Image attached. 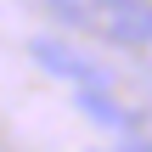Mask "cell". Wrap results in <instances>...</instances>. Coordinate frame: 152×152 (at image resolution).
Wrapping results in <instances>:
<instances>
[{"label": "cell", "instance_id": "1", "mask_svg": "<svg viewBox=\"0 0 152 152\" xmlns=\"http://www.w3.org/2000/svg\"><path fill=\"white\" fill-rule=\"evenodd\" d=\"M90 28L113 51H152V0H96Z\"/></svg>", "mask_w": 152, "mask_h": 152}, {"label": "cell", "instance_id": "2", "mask_svg": "<svg viewBox=\"0 0 152 152\" xmlns=\"http://www.w3.org/2000/svg\"><path fill=\"white\" fill-rule=\"evenodd\" d=\"M28 56H34L51 79H62V85H107V68H102L90 51H79V45L56 39V34H34V39H28Z\"/></svg>", "mask_w": 152, "mask_h": 152}, {"label": "cell", "instance_id": "3", "mask_svg": "<svg viewBox=\"0 0 152 152\" xmlns=\"http://www.w3.org/2000/svg\"><path fill=\"white\" fill-rule=\"evenodd\" d=\"M73 102H79V113H85L90 124H102L107 135H135V113H130L107 85H79Z\"/></svg>", "mask_w": 152, "mask_h": 152}, {"label": "cell", "instance_id": "4", "mask_svg": "<svg viewBox=\"0 0 152 152\" xmlns=\"http://www.w3.org/2000/svg\"><path fill=\"white\" fill-rule=\"evenodd\" d=\"M147 56H152V51H147Z\"/></svg>", "mask_w": 152, "mask_h": 152}]
</instances>
